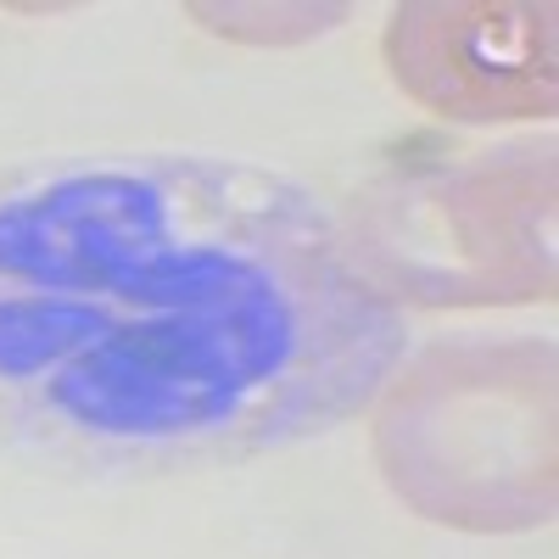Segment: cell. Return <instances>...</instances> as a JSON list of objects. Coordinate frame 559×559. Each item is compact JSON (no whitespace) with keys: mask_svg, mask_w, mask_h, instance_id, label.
<instances>
[{"mask_svg":"<svg viewBox=\"0 0 559 559\" xmlns=\"http://www.w3.org/2000/svg\"><path fill=\"white\" fill-rule=\"evenodd\" d=\"M408 324L308 185L207 152L0 168V453L174 476L336 431Z\"/></svg>","mask_w":559,"mask_h":559,"instance_id":"1","label":"cell"},{"mask_svg":"<svg viewBox=\"0 0 559 559\" xmlns=\"http://www.w3.org/2000/svg\"><path fill=\"white\" fill-rule=\"evenodd\" d=\"M376 464L431 526L554 521V342L464 331L419 347L381 386Z\"/></svg>","mask_w":559,"mask_h":559,"instance_id":"2","label":"cell"},{"mask_svg":"<svg viewBox=\"0 0 559 559\" xmlns=\"http://www.w3.org/2000/svg\"><path fill=\"white\" fill-rule=\"evenodd\" d=\"M554 140L426 157L376 179L347 247L392 308H521L554 297Z\"/></svg>","mask_w":559,"mask_h":559,"instance_id":"3","label":"cell"},{"mask_svg":"<svg viewBox=\"0 0 559 559\" xmlns=\"http://www.w3.org/2000/svg\"><path fill=\"white\" fill-rule=\"evenodd\" d=\"M403 96L459 123L554 112V7L526 0H408L386 23Z\"/></svg>","mask_w":559,"mask_h":559,"instance_id":"4","label":"cell"}]
</instances>
